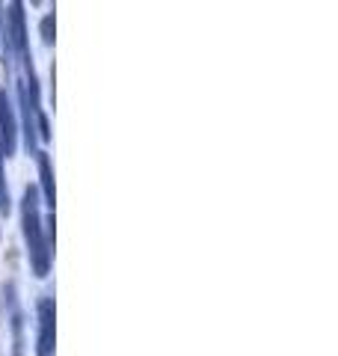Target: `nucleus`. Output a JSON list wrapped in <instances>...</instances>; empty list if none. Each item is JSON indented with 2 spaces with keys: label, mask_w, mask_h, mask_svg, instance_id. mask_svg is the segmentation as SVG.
<instances>
[{
  "label": "nucleus",
  "mask_w": 338,
  "mask_h": 356,
  "mask_svg": "<svg viewBox=\"0 0 338 356\" xmlns=\"http://www.w3.org/2000/svg\"><path fill=\"white\" fill-rule=\"evenodd\" d=\"M56 350V309L51 297H42L36 306V356H54Z\"/></svg>",
  "instance_id": "obj_2"
},
{
  "label": "nucleus",
  "mask_w": 338,
  "mask_h": 356,
  "mask_svg": "<svg viewBox=\"0 0 338 356\" xmlns=\"http://www.w3.org/2000/svg\"><path fill=\"white\" fill-rule=\"evenodd\" d=\"M3 146H0V214H9V187H6V172H3Z\"/></svg>",
  "instance_id": "obj_6"
},
{
  "label": "nucleus",
  "mask_w": 338,
  "mask_h": 356,
  "mask_svg": "<svg viewBox=\"0 0 338 356\" xmlns=\"http://www.w3.org/2000/svg\"><path fill=\"white\" fill-rule=\"evenodd\" d=\"M42 42L45 44H54V15L51 13L42 18Z\"/></svg>",
  "instance_id": "obj_7"
},
{
  "label": "nucleus",
  "mask_w": 338,
  "mask_h": 356,
  "mask_svg": "<svg viewBox=\"0 0 338 356\" xmlns=\"http://www.w3.org/2000/svg\"><path fill=\"white\" fill-rule=\"evenodd\" d=\"M36 163H39V184H42V196H45V205L54 211V166H51V154L48 152H36Z\"/></svg>",
  "instance_id": "obj_5"
},
{
  "label": "nucleus",
  "mask_w": 338,
  "mask_h": 356,
  "mask_svg": "<svg viewBox=\"0 0 338 356\" xmlns=\"http://www.w3.org/2000/svg\"><path fill=\"white\" fill-rule=\"evenodd\" d=\"M6 306H9V321H13V356H24V312L18 303L15 282H6Z\"/></svg>",
  "instance_id": "obj_4"
},
{
  "label": "nucleus",
  "mask_w": 338,
  "mask_h": 356,
  "mask_svg": "<svg viewBox=\"0 0 338 356\" xmlns=\"http://www.w3.org/2000/svg\"><path fill=\"white\" fill-rule=\"evenodd\" d=\"M21 232L27 243V259L33 273L45 280L51 273V241L45 238V222H42V199L36 187H27L21 196Z\"/></svg>",
  "instance_id": "obj_1"
},
{
  "label": "nucleus",
  "mask_w": 338,
  "mask_h": 356,
  "mask_svg": "<svg viewBox=\"0 0 338 356\" xmlns=\"http://www.w3.org/2000/svg\"><path fill=\"white\" fill-rule=\"evenodd\" d=\"M0 146H3L6 158H13L18 149V116H15V107L9 102L6 89H0Z\"/></svg>",
  "instance_id": "obj_3"
}]
</instances>
